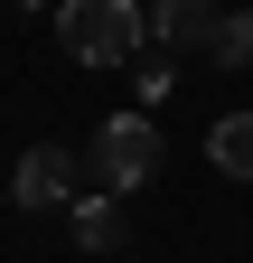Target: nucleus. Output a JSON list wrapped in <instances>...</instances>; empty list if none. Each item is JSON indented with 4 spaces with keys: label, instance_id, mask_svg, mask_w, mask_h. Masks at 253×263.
<instances>
[{
    "label": "nucleus",
    "instance_id": "6",
    "mask_svg": "<svg viewBox=\"0 0 253 263\" xmlns=\"http://www.w3.org/2000/svg\"><path fill=\"white\" fill-rule=\"evenodd\" d=\"M206 160L225 179H253V113H216V132H206Z\"/></svg>",
    "mask_w": 253,
    "mask_h": 263
},
{
    "label": "nucleus",
    "instance_id": "1",
    "mask_svg": "<svg viewBox=\"0 0 253 263\" xmlns=\"http://www.w3.org/2000/svg\"><path fill=\"white\" fill-rule=\"evenodd\" d=\"M56 38L75 66H132L150 19H141V0H56Z\"/></svg>",
    "mask_w": 253,
    "mask_h": 263
},
{
    "label": "nucleus",
    "instance_id": "7",
    "mask_svg": "<svg viewBox=\"0 0 253 263\" xmlns=\"http://www.w3.org/2000/svg\"><path fill=\"white\" fill-rule=\"evenodd\" d=\"M216 66H253V10H225L216 19V47H206Z\"/></svg>",
    "mask_w": 253,
    "mask_h": 263
},
{
    "label": "nucleus",
    "instance_id": "8",
    "mask_svg": "<svg viewBox=\"0 0 253 263\" xmlns=\"http://www.w3.org/2000/svg\"><path fill=\"white\" fill-rule=\"evenodd\" d=\"M10 10H47V0H10Z\"/></svg>",
    "mask_w": 253,
    "mask_h": 263
},
{
    "label": "nucleus",
    "instance_id": "2",
    "mask_svg": "<svg viewBox=\"0 0 253 263\" xmlns=\"http://www.w3.org/2000/svg\"><path fill=\"white\" fill-rule=\"evenodd\" d=\"M85 160H94V179H103V197H132V188H150V179H160L169 141H160V122L132 104V113H103V132L85 141Z\"/></svg>",
    "mask_w": 253,
    "mask_h": 263
},
{
    "label": "nucleus",
    "instance_id": "3",
    "mask_svg": "<svg viewBox=\"0 0 253 263\" xmlns=\"http://www.w3.org/2000/svg\"><path fill=\"white\" fill-rule=\"evenodd\" d=\"M75 170H85V160L66 141H38V151H19L10 197H19V207H66V197H75Z\"/></svg>",
    "mask_w": 253,
    "mask_h": 263
},
{
    "label": "nucleus",
    "instance_id": "5",
    "mask_svg": "<svg viewBox=\"0 0 253 263\" xmlns=\"http://www.w3.org/2000/svg\"><path fill=\"white\" fill-rule=\"evenodd\" d=\"M75 245H85V254H122V245H132L122 197H75Z\"/></svg>",
    "mask_w": 253,
    "mask_h": 263
},
{
    "label": "nucleus",
    "instance_id": "4",
    "mask_svg": "<svg viewBox=\"0 0 253 263\" xmlns=\"http://www.w3.org/2000/svg\"><path fill=\"white\" fill-rule=\"evenodd\" d=\"M216 0H150V38H160L169 57H206L216 47Z\"/></svg>",
    "mask_w": 253,
    "mask_h": 263
}]
</instances>
